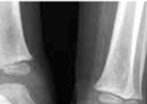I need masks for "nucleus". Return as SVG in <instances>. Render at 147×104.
<instances>
[{"instance_id": "nucleus-1", "label": "nucleus", "mask_w": 147, "mask_h": 104, "mask_svg": "<svg viewBox=\"0 0 147 104\" xmlns=\"http://www.w3.org/2000/svg\"><path fill=\"white\" fill-rule=\"evenodd\" d=\"M0 95L5 97L10 104H36L26 87L20 84L0 85Z\"/></svg>"}, {"instance_id": "nucleus-2", "label": "nucleus", "mask_w": 147, "mask_h": 104, "mask_svg": "<svg viewBox=\"0 0 147 104\" xmlns=\"http://www.w3.org/2000/svg\"><path fill=\"white\" fill-rule=\"evenodd\" d=\"M0 104H10V103L8 102V100L5 98V97L0 95Z\"/></svg>"}]
</instances>
